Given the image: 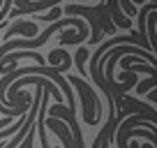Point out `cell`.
I'll return each instance as SVG.
<instances>
[{
  "label": "cell",
  "instance_id": "cell-1",
  "mask_svg": "<svg viewBox=\"0 0 157 148\" xmlns=\"http://www.w3.org/2000/svg\"><path fill=\"white\" fill-rule=\"evenodd\" d=\"M67 81H69V86H74V88H76V95L81 97V107H83V120H86V125H90V127L99 125L97 120H95V104L99 102V97H97V93L93 90V86H90L86 79L74 76V74H67Z\"/></svg>",
  "mask_w": 157,
  "mask_h": 148
},
{
  "label": "cell",
  "instance_id": "cell-2",
  "mask_svg": "<svg viewBox=\"0 0 157 148\" xmlns=\"http://www.w3.org/2000/svg\"><path fill=\"white\" fill-rule=\"evenodd\" d=\"M37 33H39L37 23H33V21H12V25L0 35V40L7 42V40H12L14 35H23L25 40H33V37H37Z\"/></svg>",
  "mask_w": 157,
  "mask_h": 148
},
{
  "label": "cell",
  "instance_id": "cell-3",
  "mask_svg": "<svg viewBox=\"0 0 157 148\" xmlns=\"http://www.w3.org/2000/svg\"><path fill=\"white\" fill-rule=\"evenodd\" d=\"M58 19H63V7L60 5L51 7V12H42V14H39V21H46V23H53V21H58Z\"/></svg>",
  "mask_w": 157,
  "mask_h": 148
},
{
  "label": "cell",
  "instance_id": "cell-4",
  "mask_svg": "<svg viewBox=\"0 0 157 148\" xmlns=\"http://www.w3.org/2000/svg\"><path fill=\"white\" fill-rule=\"evenodd\" d=\"M88 49H86L83 44L78 46V51H76V67H78V72L81 74H86V58H88Z\"/></svg>",
  "mask_w": 157,
  "mask_h": 148
},
{
  "label": "cell",
  "instance_id": "cell-5",
  "mask_svg": "<svg viewBox=\"0 0 157 148\" xmlns=\"http://www.w3.org/2000/svg\"><path fill=\"white\" fill-rule=\"evenodd\" d=\"M67 51H65V49H60V46H58V49H56V51H51V53H49V65H58V63H63V60L65 58H67Z\"/></svg>",
  "mask_w": 157,
  "mask_h": 148
}]
</instances>
